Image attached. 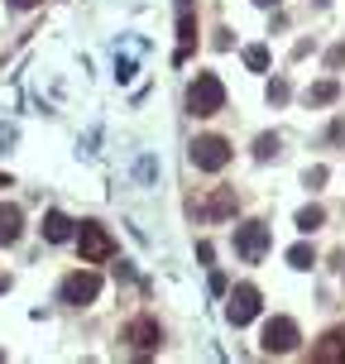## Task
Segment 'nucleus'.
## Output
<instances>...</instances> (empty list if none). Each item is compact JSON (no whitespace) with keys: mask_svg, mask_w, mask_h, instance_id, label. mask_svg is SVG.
Returning a JSON list of instances; mask_svg holds the SVG:
<instances>
[{"mask_svg":"<svg viewBox=\"0 0 345 364\" xmlns=\"http://www.w3.org/2000/svg\"><path fill=\"white\" fill-rule=\"evenodd\" d=\"M326 182V168H307V187H322Z\"/></svg>","mask_w":345,"mask_h":364,"instance_id":"obj_21","label":"nucleus"},{"mask_svg":"<svg viewBox=\"0 0 345 364\" xmlns=\"http://www.w3.org/2000/svg\"><path fill=\"white\" fill-rule=\"evenodd\" d=\"M43 240H48V245H67V240H77V221L63 216V211H48V216H43Z\"/></svg>","mask_w":345,"mask_h":364,"instance_id":"obj_11","label":"nucleus"},{"mask_svg":"<svg viewBox=\"0 0 345 364\" xmlns=\"http://www.w3.org/2000/svg\"><path fill=\"white\" fill-rule=\"evenodd\" d=\"M331 139H336V144H345V120H336V125H331Z\"/></svg>","mask_w":345,"mask_h":364,"instance_id":"obj_23","label":"nucleus"},{"mask_svg":"<svg viewBox=\"0 0 345 364\" xmlns=\"http://www.w3.org/2000/svg\"><path fill=\"white\" fill-rule=\"evenodd\" d=\"M77 250H82V264H106V259H115L111 230L96 225V221H82L77 225Z\"/></svg>","mask_w":345,"mask_h":364,"instance_id":"obj_2","label":"nucleus"},{"mask_svg":"<svg viewBox=\"0 0 345 364\" xmlns=\"http://www.w3.org/2000/svg\"><path fill=\"white\" fill-rule=\"evenodd\" d=\"M336 96H341V82H336V77H326V82L307 87V105H331Z\"/></svg>","mask_w":345,"mask_h":364,"instance_id":"obj_14","label":"nucleus"},{"mask_svg":"<svg viewBox=\"0 0 345 364\" xmlns=\"http://www.w3.org/2000/svg\"><path fill=\"white\" fill-rule=\"evenodd\" d=\"M125 341H129L139 355H154V350L163 345V326H158L154 316H134V321L125 326Z\"/></svg>","mask_w":345,"mask_h":364,"instance_id":"obj_8","label":"nucleus"},{"mask_svg":"<svg viewBox=\"0 0 345 364\" xmlns=\"http://www.w3.org/2000/svg\"><path fill=\"white\" fill-rule=\"evenodd\" d=\"M230 43H235V39H230V29H221V34H216V39H211V48H221V53H226Z\"/></svg>","mask_w":345,"mask_h":364,"instance_id":"obj_20","label":"nucleus"},{"mask_svg":"<svg viewBox=\"0 0 345 364\" xmlns=\"http://www.w3.org/2000/svg\"><path fill=\"white\" fill-rule=\"evenodd\" d=\"M288 264H293V269H312V264H317L312 245H293V250H288Z\"/></svg>","mask_w":345,"mask_h":364,"instance_id":"obj_17","label":"nucleus"},{"mask_svg":"<svg viewBox=\"0 0 345 364\" xmlns=\"http://www.w3.org/2000/svg\"><path fill=\"white\" fill-rule=\"evenodd\" d=\"M235 254H240L244 264H259V259L269 254V225H264V221L235 225Z\"/></svg>","mask_w":345,"mask_h":364,"instance_id":"obj_4","label":"nucleus"},{"mask_svg":"<svg viewBox=\"0 0 345 364\" xmlns=\"http://www.w3.org/2000/svg\"><path fill=\"white\" fill-rule=\"evenodd\" d=\"M10 5H14V10H34L39 0H10Z\"/></svg>","mask_w":345,"mask_h":364,"instance_id":"obj_24","label":"nucleus"},{"mask_svg":"<svg viewBox=\"0 0 345 364\" xmlns=\"http://www.w3.org/2000/svg\"><path fill=\"white\" fill-rule=\"evenodd\" d=\"M192 163L202 168V173H221L230 163V139H221V134H202L197 144H192Z\"/></svg>","mask_w":345,"mask_h":364,"instance_id":"obj_6","label":"nucleus"},{"mask_svg":"<svg viewBox=\"0 0 345 364\" xmlns=\"http://www.w3.org/2000/svg\"><path fill=\"white\" fill-rule=\"evenodd\" d=\"M278 154V134H259L254 139V159H273Z\"/></svg>","mask_w":345,"mask_h":364,"instance_id":"obj_18","label":"nucleus"},{"mask_svg":"<svg viewBox=\"0 0 345 364\" xmlns=\"http://www.w3.org/2000/svg\"><path fill=\"white\" fill-rule=\"evenodd\" d=\"M297 341H302V331H297V321L293 316H273L269 326H264V355H288V350H297Z\"/></svg>","mask_w":345,"mask_h":364,"instance_id":"obj_5","label":"nucleus"},{"mask_svg":"<svg viewBox=\"0 0 345 364\" xmlns=\"http://www.w3.org/2000/svg\"><path fill=\"white\" fill-rule=\"evenodd\" d=\"M19 230H24V211L5 201V206H0V250H5V245H14V240H19Z\"/></svg>","mask_w":345,"mask_h":364,"instance_id":"obj_12","label":"nucleus"},{"mask_svg":"<svg viewBox=\"0 0 345 364\" xmlns=\"http://www.w3.org/2000/svg\"><path fill=\"white\" fill-rule=\"evenodd\" d=\"M259 307H264L259 287H254V283H240V287L230 292V302H226V316H230V326H249V321L259 316Z\"/></svg>","mask_w":345,"mask_h":364,"instance_id":"obj_7","label":"nucleus"},{"mask_svg":"<svg viewBox=\"0 0 345 364\" xmlns=\"http://www.w3.org/2000/svg\"><path fill=\"white\" fill-rule=\"evenodd\" d=\"M0 187H10V173H0Z\"/></svg>","mask_w":345,"mask_h":364,"instance_id":"obj_26","label":"nucleus"},{"mask_svg":"<svg viewBox=\"0 0 345 364\" xmlns=\"http://www.w3.org/2000/svg\"><path fill=\"white\" fill-rule=\"evenodd\" d=\"M244 68H249V72H269V48H264V43H249V48H244Z\"/></svg>","mask_w":345,"mask_h":364,"instance_id":"obj_16","label":"nucleus"},{"mask_svg":"<svg viewBox=\"0 0 345 364\" xmlns=\"http://www.w3.org/2000/svg\"><path fill=\"white\" fill-rule=\"evenodd\" d=\"M345 360V326H331L317 345H312V364H341Z\"/></svg>","mask_w":345,"mask_h":364,"instance_id":"obj_9","label":"nucleus"},{"mask_svg":"<svg viewBox=\"0 0 345 364\" xmlns=\"http://www.w3.org/2000/svg\"><path fill=\"white\" fill-rule=\"evenodd\" d=\"M288 101V82L278 77V82H269V105H283Z\"/></svg>","mask_w":345,"mask_h":364,"instance_id":"obj_19","label":"nucleus"},{"mask_svg":"<svg viewBox=\"0 0 345 364\" xmlns=\"http://www.w3.org/2000/svg\"><path fill=\"white\" fill-rule=\"evenodd\" d=\"M326 63H331V68H341V63H345V43H336V48L326 53Z\"/></svg>","mask_w":345,"mask_h":364,"instance_id":"obj_22","label":"nucleus"},{"mask_svg":"<svg viewBox=\"0 0 345 364\" xmlns=\"http://www.w3.org/2000/svg\"><path fill=\"white\" fill-rule=\"evenodd\" d=\"M58 297L67 302V307H92L96 297H101V273L92 269H77L63 278V287H58Z\"/></svg>","mask_w":345,"mask_h":364,"instance_id":"obj_3","label":"nucleus"},{"mask_svg":"<svg viewBox=\"0 0 345 364\" xmlns=\"http://www.w3.org/2000/svg\"><path fill=\"white\" fill-rule=\"evenodd\" d=\"M254 5H259V10H273V5H278V0H254Z\"/></svg>","mask_w":345,"mask_h":364,"instance_id":"obj_25","label":"nucleus"},{"mask_svg":"<svg viewBox=\"0 0 345 364\" xmlns=\"http://www.w3.org/2000/svg\"><path fill=\"white\" fill-rule=\"evenodd\" d=\"M202 216H207V221H226V216H235V192H230V187H221V192L202 206Z\"/></svg>","mask_w":345,"mask_h":364,"instance_id":"obj_13","label":"nucleus"},{"mask_svg":"<svg viewBox=\"0 0 345 364\" xmlns=\"http://www.w3.org/2000/svg\"><path fill=\"white\" fill-rule=\"evenodd\" d=\"M187 110L192 115H216V110H226V82L216 77V72H197L192 77V87H187Z\"/></svg>","mask_w":345,"mask_h":364,"instance_id":"obj_1","label":"nucleus"},{"mask_svg":"<svg viewBox=\"0 0 345 364\" xmlns=\"http://www.w3.org/2000/svg\"><path fill=\"white\" fill-rule=\"evenodd\" d=\"M197 43V14H192V0H178V63L192 53Z\"/></svg>","mask_w":345,"mask_h":364,"instance_id":"obj_10","label":"nucleus"},{"mask_svg":"<svg viewBox=\"0 0 345 364\" xmlns=\"http://www.w3.org/2000/svg\"><path fill=\"white\" fill-rule=\"evenodd\" d=\"M322 221H326V211H322V206H302V211H297V230H302V235L322 230Z\"/></svg>","mask_w":345,"mask_h":364,"instance_id":"obj_15","label":"nucleus"}]
</instances>
